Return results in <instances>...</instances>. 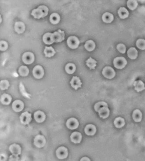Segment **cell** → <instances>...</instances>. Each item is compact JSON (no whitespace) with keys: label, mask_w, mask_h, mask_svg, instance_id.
<instances>
[{"label":"cell","mask_w":145,"mask_h":161,"mask_svg":"<svg viewBox=\"0 0 145 161\" xmlns=\"http://www.w3.org/2000/svg\"><path fill=\"white\" fill-rule=\"evenodd\" d=\"M102 19L104 22L111 23L114 20L113 15L109 12H106V13H104L102 15Z\"/></svg>","instance_id":"obj_26"},{"label":"cell","mask_w":145,"mask_h":161,"mask_svg":"<svg viewBox=\"0 0 145 161\" xmlns=\"http://www.w3.org/2000/svg\"><path fill=\"white\" fill-rule=\"evenodd\" d=\"M102 74L106 78L112 79L116 76V72L113 68L110 67H106L102 70Z\"/></svg>","instance_id":"obj_5"},{"label":"cell","mask_w":145,"mask_h":161,"mask_svg":"<svg viewBox=\"0 0 145 161\" xmlns=\"http://www.w3.org/2000/svg\"><path fill=\"white\" fill-rule=\"evenodd\" d=\"M127 7L131 10L136 9L138 5L137 0H128L127 2Z\"/></svg>","instance_id":"obj_33"},{"label":"cell","mask_w":145,"mask_h":161,"mask_svg":"<svg viewBox=\"0 0 145 161\" xmlns=\"http://www.w3.org/2000/svg\"><path fill=\"white\" fill-rule=\"evenodd\" d=\"M85 132L88 136H94L96 133V127L93 124H88L85 128Z\"/></svg>","instance_id":"obj_15"},{"label":"cell","mask_w":145,"mask_h":161,"mask_svg":"<svg viewBox=\"0 0 145 161\" xmlns=\"http://www.w3.org/2000/svg\"><path fill=\"white\" fill-rule=\"evenodd\" d=\"M128 57L132 60L137 59L138 56V51L135 47H131L127 51Z\"/></svg>","instance_id":"obj_23"},{"label":"cell","mask_w":145,"mask_h":161,"mask_svg":"<svg viewBox=\"0 0 145 161\" xmlns=\"http://www.w3.org/2000/svg\"><path fill=\"white\" fill-rule=\"evenodd\" d=\"M68 149L65 147H60L56 150V155L58 159L60 160L66 159L68 157Z\"/></svg>","instance_id":"obj_8"},{"label":"cell","mask_w":145,"mask_h":161,"mask_svg":"<svg viewBox=\"0 0 145 161\" xmlns=\"http://www.w3.org/2000/svg\"><path fill=\"white\" fill-rule=\"evenodd\" d=\"M64 31L58 30L57 31L55 32L54 33H52V38L54 43H58L61 42L64 40Z\"/></svg>","instance_id":"obj_3"},{"label":"cell","mask_w":145,"mask_h":161,"mask_svg":"<svg viewBox=\"0 0 145 161\" xmlns=\"http://www.w3.org/2000/svg\"><path fill=\"white\" fill-rule=\"evenodd\" d=\"M99 116L103 119L107 118L110 114V110L108 107H103L98 111Z\"/></svg>","instance_id":"obj_18"},{"label":"cell","mask_w":145,"mask_h":161,"mask_svg":"<svg viewBox=\"0 0 145 161\" xmlns=\"http://www.w3.org/2000/svg\"><path fill=\"white\" fill-rule=\"evenodd\" d=\"M108 107L106 102L104 101H100L95 103L94 106V109L96 112H98L100 109L103 107Z\"/></svg>","instance_id":"obj_35"},{"label":"cell","mask_w":145,"mask_h":161,"mask_svg":"<svg viewBox=\"0 0 145 161\" xmlns=\"http://www.w3.org/2000/svg\"><path fill=\"white\" fill-rule=\"evenodd\" d=\"M82 137H83L81 133L78 132H75L71 135V140L74 143H79L82 141Z\"/></svg>","instance_id":"obj_16"},{"label":"cell","mask_w":145,"mask_h":161,"mask_svg":"<svg viewBox=\"0 0 145 161\" xmlns=\"http://www.w3.org/2000/svg\"><path fill=\"white\" fill-rule=\"evenodd\" d=\"M46 139L42 135H38L34 139V145L39 148L43 147L46 144Z\"/></svg>","instance_id":"obj_9"},{"label":"cell","mask_w":145,"mask_h":161,"mask_svg":"<svg viewBox=\"0 0 145 161\" xmlns=\"http://www.w3.org/2000/svg\"><path fill=\"white\" fill-rule=\"evenodd\" d=\"M48 8L45 5L39 6L37 8L34 9L32 11L31 15L35 19H40L44 18L48 15Z\"/></svg>","instance_id":"obj_1"},{"label":"cell","mask_w":145,"mask_h":161,"mask_svg":"<svg viewBox=\"0 0 145 161\" xmlns=\"http://www.w3.org/2000/svg\"><path fill=\"white\" fill-rule=\"evenodd\" d=\"M79 122L76 118H71L67 120L66 122V126L68 129L73 130L76 129L79 126Z\"/></svg>","instance_id":"obj_10"},{"label":"cell","mask_w":145,"mask_h":161,"mask_svg":"<svg viewBox=\"0 0 145 161\" xmlns=\"http://www.w3.org/2000/svg\"><path fill=\"white\" fill-rule=\"evenodd\" d=\"M19 89H20V92H21L22 95H23L24 96L26 97V98L30 99L31 95L26 92V91H25V88L24 85L23 84L22 82H21L20 85H19Z\"/></svg>","instance_id":"obj_36"},{"label":"cell","mask_w":145,"mask_h":161,"mask_svg":"<svg viewBox=\"0 0 145 161\" xmlns=\"http://www.w3.org/2000/svg\"><path fill=\"white\" fill-rule=\"evenodd\" d=\"M20 119L22 124L29 125L32 120V114L28 112H24L20 116Z\"/></svg>","instance_id":"obj_11"},{"label":"cell","mask_w":145,"mask_h":161,"mask_svg":"<svg viewBox=\"0 0 145 161\" xmlns=\"http://www.w3.org/2000/svg\"><path fill=\"white\" fill-rule=\"evenodd\" d=\"M135 90L137 92L142 91L145 90V84L140 80L135 81L133 84Z\"/></svg>","instance_id":"obj_21"},{"label":"cell","mask_w":145,"mask_h":161,"mask_svg":"<svg viewBox=\"0 0 145 161\" xmlns=\"http://www.w3.org/2000/svg\"><path fill=\"white\" fill-rule=\"evenodd\" d=\"M85 48L87 51L91 52L94 50L95 48V44L93 40H89L86 41L84 45Z\"/></svg>","instance_id":"obj_30"},{"label":"cell","mask_w":145,"mask_h":161,"mask_svg":"<svg viewBox=\"0 0 145 161\" xmlns=\"http://www.w3.org/2000/svg\"><path fill=\"white\" fill-rule=\"evenodd\" d=\"M22 61L25 64H32L34 61V54L32 52H25L23 55Z\"/></svg>","instance_id":"obj_7"},{"label":"cell","mask_w":145,"mask_h":161,"mask_svg":"<svg viewBox=\"0 0 145 161\" xmlns=\"http://www.w3.org/2000/svg\"><path fill=\"white\" fill-rule=\"evenodd\" d=\"M137 47L141 50L145 49V40L143 39H139L137 40L136 43Z\"/></svg>","instance_id":"obj_37"},{"label":"cell","mask_w":145,"mask_h":161,"mask_svg":"<svg viewBox=\"0 0 145 161\" xmlns=\"http://www.w3.org/2000/svg\"><path fill=\"white\" fill-rule=\"evenodd\" d=\"M45 56L47 57H51L54 56L56 52L52 47H46L44 51Z\"/></svg>","instance_id":"obj_24"},{"label":"cell","mask_w":145,"mask_h":161,"mask_svg":"<svg viewBox=\"0 0 145 161\" xmlns=\"http://www.w3.org/2000/svg\"><path fill=\"white\" fill-rule=\"evenodd\" d=\"M24 107V103L21 100H16L12 103V109L16 112L22 111Z\"/></svg>","instance_id":"obj_12"},{"label":"cell","mask_w":145,"mask_h":161,"mask_svg":"<svg viewBox=\"0 0 145 161\" xmlns=\"http://www.w3.org/2000/svg\"><path fill=\"white\" fill-rule=\"evenodd\" d=\"M143 118V114L139 109H136L133 111L132 118L135 122L139 123L141 122Z\"/></svg>","instance_id":"obj_20"},{"label":"cell","mask_w":145,"mask_h":161,"mask_svg":"<svg viewBox=\"0 0 145 161\" xmlns=\"http://www.w3.org/2000/svg\"><path fill=\"white\" fill-rule=\"evenodd\" d=\"M116 48L118 52L122 54H125L126 52V47L123 44H118Z\"/></svg>","instance_id":"obj_39"},{"label":"cell","mask_w":145,"mask_h":161,"mask_svg":"<svg viewBox=\"0 0 145 161\" xmlns=\"http://www.w3.org/2000/svg\"><path fill=\"white\" fill-rule=\"evenodd\" d=\"M43 41L46 45H50L54 43L52 38V33H47L43 36Z\"/></svg>","instance_id":"obj_25"},{"label":"cell","mask_w":145,"mask_h":161,"mask_svg":"<svg viewBox=\"0 0 145 161\" xmlns=\"http://www.w3.org/2000/svg\"><path fill=\"white\" fill-rule=\"evenodd\" d=\"M118 16L121 19H125L127 18L129 15V12L128 10L124 7H121L118 9Z\"/></svg>","instance_id":"obj_27"},{"label":"cell","mask_w":145,"mask_h":161,"mask_svg":"<svg viewBox=\"0 0 145 161\" xmlns=\"http://www.w3.org/2000/svg\"><path fill=\"white\" fill-rule=\"evenodd\" d=\"M8 43L4 40H1L0 42V50L1 51H4L7 50L8 48Z\"/></svg>","instance_id":"obj_40"},{"label":"cell","mask_w":145,"mask_h":161,"mask_svg":"<svg viewBox=\"0 0 145 161\" xmlns=\"http://www.w3.org/2000/svg\"><path fill=\"white\" fill-rule=\"evenodd\" d=\"M61 17L58 13H54L50 15L49 17L50 22L53 24H57L60 22Z\"/></svg>","instance_id":"obj_29"},{"label":"cell","mask_w":145,"mask_h":161,"mask_svg":"<svg viewBox=\"0 0 145 161\" xmlns=\"http://www.w3.org/2000/svg\"><path fill=\"white\" fill-rule=\"evenodd\" d=\"M65 70L66 72L68 74H73L76 70V65L74 63H68L65 66Z\"/></svg>","instance_id":"obj_31"},{"label":"cell","mask_w":145,"mask_h":161,"mask_svg":"<svg viewBox=\"0 0 145 161\" xmlns=\"http://www.w3.org/2000/svg\"><path fill=\"white\" fill-rule=\"evenodd\" d=\"M127 64V61L125 57H117L115 58L113 61L114 67L118 69L124 68Z\"/></svg>","instance_id":"obj_2"},{"label":"cell","mask_w":145,"mask_h":161,"mask_svg":"<svg viewBox=\"0 0 145 161\" xmlns=\"http://www.w3.org/2000/svg\"><path fill=\"white\" fill-rule=\"evenodd\" d=\"M9 83L7 80H1L0 82V88L1 90L4 91L7 90L9 86Z\"/></svg>","instance_id":"obj_38"},{"label":"cell","mask_w":145,"mask_h":161,"mask_svg":"<svg viewBox=\"0 0 145 161\" xmlns=\"http://www.w3.org/2000/svg\"><path fill=\"white\" fill-rule=\"evenodd\" d=\"M33 75L35 78L40 79L44 76L45 72L43 68L40 65H37L34 68L32 71Z\"/></svg>","instance_id":"obj_6"},{"label":"cell","mask_w":145,"mask_h":161,"mask_svg":"<svg viewBox=\"0 0 145 161\" xmlns=\"http://www.w3.org/2000/svg\"><path fill=\"white\" fill-rule=\"evenodd\" d=\"M9 151L11 152L12 155H18L21 154V148L19 145L13 144L11 145L9 148Z\"/></svg>","instance_id":"obj_17"},{"label":"cell","mask_w":145,"mask_h":161,"mask_svg":"<svg viewBox=\"0 0 145 161\" xmlns=\"http://www.w3.org/2000/svg\"><path fill=\"white\" fill-rule=\"evenodd\" d=\"M12 97L10 95L4 93L1 96V102L4 105H8L11 102Z\"/></svg>","instance_id":"obj_22"},{"label":"cell","mask_w":145,"mask_h":161,"mask_svg":"<svg viewBox=\"0 0 145 161\" xmlns=\"http://www.w3.org/2000/svg\"><path fill=\"white\" fill-rule=\"evenodd\" d=\"M19 74L22 77H26L29 75V70L28 67L25 66L20 67L18 70Z\"/></svg>","instance_id":"obj_34"},{"label":"cell","mask_w":145,"mask_h":161,"mask_svg":"<svg viewBox=\"0 0 145 161\" xmlns=\"http://www.w3.org/2000/svg\"><path fill=\"white\" fill-rule=\"evenodd\" d=\"M90 161V159L89 158H88L87 157H83V158H82L81 160V161Z\"/></svg>","instance_id":"obj_42"},{"label":"cell","mask_w":145,"mask_h":161,"mask_svg":"<svg viewBox=\"0 0 145 161\" xmlns=\"http://www.w3.org/2000/svg\"><path fill=\"white\" fill-rule=\"evenodd\" d=\"M71 87L76 90H77L78 88L81 87L82 83L81 82L80 78L77 76H74L72 77L71 81L70 82Z\"/></svg>","instance_id":"obj_13"},{"label":"cell","mask_w":145,"mask_h":161,"mask_svg":"<svg viewBox=\"0 0 145 161\" xmlns=\"http://www.w3.org/2000/svg\"><path fill=\"white\" fill-rule=\"evenodd\" d=\"M15 29L16 32L18 34L22 33L25 31V24L22 22H17L15 24Z\"/></svg>","instance_id":"obj_19"},{"label":"cell","mask_w":145,"mask_h":161,"mask_svg":"<svg viewBox=\"0 0 145 161\" xmlns=\"http://www.w3.org/2000/svg\"><path fill=\"white\" fill-rule=\"evenodd\" d=\"M34 118L37 123H41L46 119V115L44 112L39 110L34 113Z\"/></svg>","instance_id":"obj_14"},{"label":"cell","mask_w":145,"mask_h":161,"mask_svg":"<svg viewBox=\"0 0 145 161\" xmlns=\"http://www.w3.org/2000/svg\"><path fill=\"white\" fill-rule=\"evenodd\" d=\"M96 63L97 61L91 57H89L86 61V64L90 70L95 69L96 66Z\"/></svg>","instance_id":"obj_32"},{"label":"cell","mask_w":145,"mask_h":161,"mask_svg":"<svg viewBox=\"0 0 145 161\" xmlns=\"http://www.w3.org/2000/svg\"><path fill=\"white\" fill-rule=\"evenodd\" d=\"M19 158L18 157V155H11L10 156L9 159V161H18Z\"/></svg>","instance_id":"obj_41"},{"label":"cell","mask_w":145,"mask_h":161,"mask_svg":"<svg viewBox=\"0 0 145 161\" xmlns=\"http://www.w3.org/2000/svg\"><path fill=\"white\" fill-rule=\"evenodd\" d=\"M115 126L117 128H121L125 125V121L123 118L121 117L116 118L114 121Z\"/></svg>","instance_id":"obj_28"},{"label":"cell","mask_w":145,"mask_h":161,"mask_svg":"<svg viewBox=\"0 0 145 161\" xmlns=\"http://www.w3.org/2000/svg\"><path fill=\"white\" fill-rule=\"evenodd\" d=\"M67 45L72 49L77 48L80 44L79 39L76 36H71L67 40Z\"/></svg>","instance_id":"obj_4"}]
</instances>
